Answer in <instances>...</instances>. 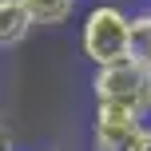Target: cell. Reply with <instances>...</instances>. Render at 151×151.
<instances>
[{
    "mask_svg": "<svg viewBox=\"0 0 151 151\" xmlns=\"http://www.w3.org/2000/svg\"><path fill=\"white\" fill-rule=\"evenodd\" d=\"M80 52L91 68H107L135 56L131 12L119 4H91L80 16Z\"/></svg>",
    "mask_w": 151,
    "mask_h": 151,
    "instance_id": "1",
    "label": "cell"
},
{
    "mask_svg": "<svg viewBox=\"0 0 151 151\" xmlns=\"http://www.w3.org/2000/svg\"><path fill=\"white\" fill-rule=\"evenodd\" d=\"M91 99L96 104H119L135 115L151 119V72L131 56V60L91 68Z\"/></svg>",
    "mask_w": 151,
    "mask_h": 151,
    "instance_id": "2",
    "label": "cell"
},
{
    "mask_svg": "<svg viewBox=\"0 0 151 151\" xmlns=\"http://www.w3.org/2000/svg\"><path fill=\"white\" fill-rule=\"evenodd\" d=\"M147 127H151V119L135 115L131 107L96 104V107H91L88 139H91V151H135L139 139L147 135Z\"/></svg>",
    "mask_w": 151,
    "mask_h": 151,
    "instance_id": "3",
    "label": "cell"
},
{
    "mask_svg": "<svg viewBox=\"0 0 151 151\" xmlns=\"http://www.w3.org/2000/svg\"><path fill=\"white\" fill-rule=\"evenodd\" d=\"M32 12L24 8V0H0V52L20 48L32 36Z\"/></svg>",
    "mask_w": 151,
    "mask_h": 151,
    "instance_id": "4",
    "label": "cell"
},
{
    "mask_svg": "<svg viewBox=\"0 0 151 151\" xmlns=\"http://www.w3.org/2000/svg\"><path fill=\"white\" fill-rule=\"evenodd\" d=\"M36 28H60L80 12V0H24Z\"/></svg>",
    "mask_w": 151,
    "mask_h": 151,
    "instance_id": "5",
    "label": "cell"
},
{
    "mask_svg": "<svg viewBox=\"0 0 151 151\" xmlns=\"http://www.w3.org/2000/svg\"><path fill=\"white\" fill-rule=\"evenodd\" d=\"M131 28H135V60L151 72V4H139L131 12Z\"/></svg>",
    "mask_w": 151,
    "mask_h": 151,
    "instance_id": "6",
    "label": "cell"
},
{
    "mask_svg": "<svg viewBox=\"0 0 151 151\" xmlns=\"http://www.w3.org/2000/svg\"><path fill=\"white\" fill-rule=\"evenodd\" d=\"M0 151H16V139H12V127L0 119Z\"/></svg>",
    "mask_w": 151,
    "mask_h": 151,
    "instance_id": "7",
    "label": "cell"
},
{
    "mask_svg": "<svg viewBox=\"0 0 151 151\" xmlns=\"http://www.w3.org/2000/svg\"><path fill=\"white\" fill-rule=\"evenodd\" d=\"M44 151H56V147H44Z\"/></svg>",
    "mask_w": 151,
    "mask_h": 151,
    "instance_id": "8",
    "label": "cell"
},
{
    "mask_svg": "<svg viewBox=\"0 0 151 151\" xmlns=\"http://www.w3.org/2000/svg\"><path fill=\"white\" fill-rule=\"evenodd\" d=\"M143 4H151V0H143Z\"/></svg>",
    "mask_w": 151,
    "mask_h": 151,
    "instance_id": "9",
    "label": "cell"
}]
</instances>
